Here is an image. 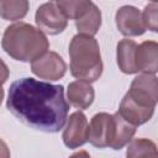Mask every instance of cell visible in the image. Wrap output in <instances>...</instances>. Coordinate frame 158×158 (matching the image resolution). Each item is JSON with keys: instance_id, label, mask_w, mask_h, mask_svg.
<instances>
[{"instance_id": "1", "label": "cell", "mask_w": 158, "mask_h": 158, "mask_svg": "<svg viewBox=\"0 0 158 158\" xmlns=\"http://www.w3.org/2000/svg\"><path fill=\"white\" fill-rule=\"evenodd\" d=\"M6 107L26 126L56 133L65 125L69 102L64 98L63 85L21 78L10 85Z\"/></svg>"}, {"instance_id": "2", "label": "cell", "mask_w": 158, "mask_h": 158, "mask_svg": "<svg viewBox=\"0 0 158 158\" xmlns=\"http://www.w3.org/2000/svg\"><path fill=\"white\" fill-rule=\"evenodd\" d=\"M1 47L15 60L31 62L49 48L44 32L26 22H15L4 31Z\"/></svg>"}, {"instance_id": "3", "label": "cell", "mask_w": 158, "mask_h": 158, "mask_svg": "<svg viewBox=\"0 0 158 158\" xmlns=\"http://www.w3.org/2000/svg\"><path fill=\"white\" fill-rule=\"evenodd\" d=\"M70 74L89 83L96 81L102 74V60L100 54V46L94 36L78 33L73 36L69 43Z\"/></svg>"}, {"instance_id": "4", "label": "cell", "mask_w": 158, "mask_h": 158, "mask_svg": "<svg viewBox=\"0 0 158 158\" xmlns=\"http://www.w3.org/2000/svg\"><path fill=\"white\" fill-rule=\"evenodd\" d=\"M125 96L136 106L154 112L158 100V80L156 74H138L131 81Z\"/></svg>"}, {"instance_id": "5", "label": "cell", "mask_w": 158, "mask_h": 158, "mask_svg": "<svg viewBox=\"0 0 158 158\" xmlns=\"http://www.w3.org/2000/svg\"><path fill=\"white\" fill-rule=\"evenodd\" d=\"M31 70L41 79L56 81L64 77L67 64L57 52L46 51L40 57L31 60Z\"/></svg>"}, {"instance_id": "6", "label": "cell", "mask_w": 158, "mask_h": 158, "mask_svg": "<svg viewBox=\"0 0 158 158\" xmlns=\"http://www.w3.org/2000/svg\"><path fill=\"white\" fill-rule=\"evenodd\" d=\"M35 21L37 27L47 35H58L68 26L67 16L52 1L40 5L35 15Z\"/></svg>"}, {"instance_id": "7", "label": "cell", "mask_w": 158, "mask_h": 158, "mask_svg": "<svg viewBox=\"0 0 158 158\" xmlns=\"http://www.w3.org/2000/svg\"><path fill=\"white\" fill-rule=\"evenodd\" d=\"M115 22L120 33L126 37L141 36L147 30L142 19V12L132 5L121 6L115 14Z\"/></svg>"}, {"instance_id": "8", "label": "cell", "mask_w": 158, "mask_h": 158, "mask_svg": "<svg viewBox=\"0 0 158 158\" xmlns=\"http://www.w3.org/2000/svg\"><path fill=\"white\" fill-rule=\"evenodd\" d=\"M88 133H89V123L86 120V116L79 110L73 112L67 125L63 130V143L70 148L75 149L78 147H81L88 142Z\"/></svg>"}, {"instance_id": "9", "label": "cell", "mask_w": 158, "mask_h": 158, "mask_svg": "<svg viewBox=\"0 0 158 158\" xmlns=\"http://www.w3.org/2000/svg\"><path fill=\"white\" fill-rule=\"evenodd\" d=\"M136 126L126 121L118 112L112 115L110 126V137L107 147L118 151L123 148L135 136Z\"/></svg>"}, {"instance_id": "10", "label": "cell", "mask_w": 158, "mask_h": 158, "mask_svg": "<svg viewBox=\"0 0 158 158\" xmlns=\"http://www.w3.org/2000/svg\"><path fill=\"white\" fill-rule=\"evenodd\" d=\"M137 72L156 74L158 70V44L154 41H144L137 44L135 53Z\"/></svg>"}, {"instance_id": "11", "label": "cell", "mask_w": 158, "mask_h": 158, "mask_svg": "<svg viewBox=\"0 0 158 158\" xmlns=\"http://www.w3.org/2000/svg\"><path fill=\"white\" fill-rule=\"evenodd\" d=\"M112 115L107 112H99L91 117L89 125L88 142H90L94 147L105 148L109 143L110 137V126H111Z\"/></svg>"}, {"instance_id": "12", "label": "cell", "mask_w": 158, "mask_h": 158, "mask_svg": "<svg viewBox=\"0 0 158 158\" xmlns=\"http://www.w3.org/2000/svg\"><path fill=\"white\" fill-rule=\"evenodd\" d=\"M95 99L94 88L89 81L85 80H75L69 83L67 89V101L69 105L79 110H86Z\"/></svg>"}, {"instance_id": "13", "label": "cell", "mask_w": 158, "mask_h": 158, "mask_svg": "<svg viewBox=\"0 0 158 158\" xmlns=\"http://www.w3.org/2000/svg\"><path fill=\"white\" fill-rule=\"evenodd\" d=\"M137 43L133 40L123 38L117 43L116 47V59L118 69L125 74H136V62H135V53H136Z\"/></svg>"}, {"instance_id": "14", "label": "cell", "mask_w": 158, "mask_h": 158, "mask_svg": "<svg viewBox=\"0 0 158 158\" xmlns=\"http://www.w3.org/2000/svg\"><path fill=\"white\" fill-rule=\"evenodd\" d=\"M100 26H101V11L95 4H91L89 10L83 16L75 20V27L78 30V33L94 36L99 32Z\"/></svg>"}, {"instance_id": "15", "label": "cell", "mask_w": 158, "mask_h": 158, "mask_svg": "<svg viewBox=\"0 0 158 158\" xmlns=\"http://www.w3.org/2000/svg\"><path fill=\"white\" fill-rule=\"evenodd\" d=\"M28 9V0H0V17L6 21L22 20Z\"/></svg>"}, {"instance_id": "16", "label": "cell", "mask_w": 158, "mask_h": 158, "mask_svg": "<svg viewBox=\"0 0 158 158\" xmlns=\"http://www.w3.org/2000/svg\"><path fill=\"white\" fill-rule=\"evenodd\" d=\"M126 156L128 158L137 157H157V147L153 141L148 138H132L127 143Z\"/></svg>"}, {"instance_id": "17", "label": "cell", "mask_w": 158, "mask_h": 158, "mask_svg": "<svg viewBox=\"0 0 158 158\" xmlns=\"http://www.w3.org/2000/svg\"><path fill=\"white\" fill-rule=\"evenodd\" d=\"M91 0H58L57 5L69 20H77L83 16L91 6Z\"/></svg>"}, {"instance_id": "18", "label": "cell", "mask_w": 158, "mask_h": 158, "mask_svg": "<svg viewBox=\"0 0 158 158\" xmlns=\"http://www.w3.org/2000/svg\"><path fill=\"white\" fill-rule=\"evenodd\" d=\"M158 5L157 1H152L148 5L144 6V10L142 12V19L144 22V26L147 30L152 32L158 31Z\"/></svg>"}, {"instance_id": "19", "label": "cell", "mask_w": 158, "mask_h": 158, "mask_svg": "<svg viewBox=\"0 0 158 158\" xmlns=\"http://www.w3.org/2000/svg\"><path fill=\"white\" fill-rule=\"evenodd\" d=\"M10 75V70L6 65V63L0 58V84H4Z\"/></svg>"}, {"instance_id": "20", "label": "cell", "mask_w": 158, "mask_h": 158, "mask_svg": "<svg viewBox=\"0 0 158 158\" xmlns=\"http://www.w3.org/2000/svg\"><path fill=\"white\" fill-rule=\"evenodd\" d=\"M10 157V149L7 144L0 138V158H9Z\"/></svg>"}, {"instance_id": "21", "label": "cell", "mask_w": 158, "mask_h": 158, "mask_svg": "<svg viewBox=\"0 0 158 158\" xmlns=\"http://www.w3.org/2000/svg\"><path fill=\"white\" fill-rule=\"evenodd\" d=\"M2 99H4V89H2V84H0V105L2 102Z\"/></svg>"}, {"instance_id": "22", "label": "cell", "mask_w": 158, "mask_h": 158, "mask_svg": "<svg viewBox=\"0 0 158 158\" xmlns=\"http://www.w3.org/2000/svg\"><path fill=\"white\" fill-rule=\"evenodd\" d=\"M51 1H58V0H51Z\"/></svg>"}, {"instance_id": "23", "label": "cell", "mask_w": 158, "mask_h": 158, "mask_svg": "<svg viewBox=\"0 0 158 158\" xmlns=\"http://www.w3.org/2000/svg\"><path fill=\"white\" fill-rule=\"evenodd\" d=\"M151 1H157V0H151Z\"/></svg>"}]
</instances>
